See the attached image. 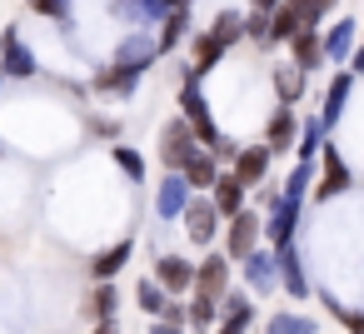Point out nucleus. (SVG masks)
I'll return each mask as SVG.
<instances>
[{"instance_id": "obj_1", "label": "nucleus", "mask_w": 364, "mask_h": 334, "mask_svg": "<svg viewBox=\"0 0 364 334\" xmlns=\"http://www.w3.org/2000/svg\"><path fill=\"white\" fill-rule=\"evenodd\" d=\"M180 115L190 120V130L200 135V145H205V150L225 135V130L215 125V110H210V100H205V80L195 75V65H185V70H180Z\"/></svg>"}, {"instance_id": "obj_2", "label": "nucleus", "mask_w": 364, "mask_h": 334, "mask_svg": "<svg viewBox=\"0 0 364 334\" xmlns=\"http://www.w3.org/2000/svg\"><path fill=\"white\" fill-rule=\"evenodd\" d=\"M195 150H205V145H200V135L190 130V120H185V115H170V120L160 125V140H155L160 170H185Z\"/></svg>"}, {"instance_id": "obj_3", "label": "nucleus", "mask_w": 364, "mask_h": 334, "mask_svg": "<svg viewBox=\"0 0 364 334\" xmlns=\"http://www.w3.org/2000/svg\"><path fill=\"white\" fill-rule=\"evenodd\" d=\"M140 80H145L140 70H130V65H120V60H105V65H95V70H90V95H95V100L120 105V100H135Z\"/></svg>"}, {"instance_id": "obj_4", "label": "nucleus", "mask_w": 364, "mask_h": 334, "mask_svg": "<svg viewBox=\"0 0 364 334\" xmlns=\"http://www.w3.org/2000/svg\"><path fill=\"white\" fill-rule=\"evenodd\" d=\"M180 225H185V239H190L195 249H210V244L220 239V230H225V215L215 210V200H210V195H190V205H185Z\"/></svg>"}, {"instance_id": "obj_5", "label": "nucleus", "mask_w": 364, "mask_h": 334, "mask_svg": "<svg viewBox=\"0 0 364 334\" xmlns=\"http://www.w3.org/2000/svg\"><path fill=\"white\" fill-rule=\"evenodd\" d=\"M0 75H6V80H36L41 75V55L26 45L21 26L0 31Z\"/></svg>"}, {"instance_id": "obj_6", "label": "nucleus", "mask_w": 364, "mask_h": 334, "mask_svg": "<svg viewBox=\"0 0 364 334\" xmlns=\"http://www.w3.org/2000/svg\"><path fill=\"white\" fill-rule=\"evenodd\" d=\"M354 190V170L344 165V155H339V145H324L319 150V175H314V200L319 205H329V200H339V195H349Z\"/></svg>"}, {"instance_id": "obj_7", "label": "nucleus", "mask_w": 364, "mask_h": 334, "mask_svg": "<svg viewBox=\"0 0 364 334\" xmlns=\"http://www.w3.org/2000/svg\"><path fill=\"white\" fill-rule=\"evenodd\" d=\"M259 244H264V215H259V210H250V205H245L240 215H230V220H225V254H230L235 264H240L245 254H255Z\"/></svg>"}, {"instance_id": "obj_8", "label": "nucleus", "mask_w": 364, "mask_h": 334, "mask_svg": "<svg viewBox=\"0 0 364 334\" xmlns=\"http://www.w3.org/2000/svg\"><path fill=\"white\" fill-rule=\"evenodd\" d=\"M190 180L180 175V170H165L160 180H155V200H150V210H155V220L160 225H170V220H180L185 215V205H190Z\"/></svg>"}, {"instance_id": "obj_9", "label": "nucleus", "mask_w": 364, "mask_h": 334, "mask_svg": "<svg viewBox=\"0 0 364 334\" xmlns=\"http://www.w3.org/2000/svg\"><path fill=\"white\" fill-rule=\"evenodd\" d=\"M299 215H304L299 200L274 195V205H264V244H274V249L294 244V235H299Z\"/></svg>"}, {"instance_id": "obj_10", "label": "nucleus", "mask_w": 364, "mask_h": 334, "mask_svg": "<svg viewBox=\"0 0 364 334\" xmlns=\"http://www.w3.org/2000/svg\"><path fill=\"white\" fill-rule=\"evenodd\" d=\"M240 269H245V289L250 294H274L279 289V254H274V244H259L255 254H245Z\"/></svg>"}, {"instance_id": "obj_11", "label": "nucleus", "mask_w": 364, "mask_h": 334, "mask_svg": "<svg viewBox=\"0 0 364 334\" xmlns=\"http://www.w3.org/2000/svg\"><path fill=\"white\" fill-rule=\"evenodd\" d=\"M230 274H235V259L225 249H205V259L195 264V289L190 294H205V299H220L230 289Z\"/></svg>"}, {"instance_id": "obj_12", "label": "nucleus", "mask_w": 364, "mask_h": 334, "mask_svg": "<svg viewBox=\"0 0 364 334\" xmlns=\"http://www.w3.org/2000/svg\"><path fill=\"white\" fill-rule=\"evenodd\" d=\"M110 60H120V65H130V70L145 75V70L160 60V41H155V31H125Z\"/></svg>"}, {"instance_id": "obj_13", "label": "nucleus", "mask_w": 364, "mask_h": 334, "mask_svg": "<svg viewBox=\"0 0 364 334\" xmlns=\"http://www.w3.org/2000/svg\"><path fill=\"white\" fill-rule=\"evenodd\" d=\"M349 90H354V70L349 65H334V75H329V85H324V95H319V120H324V130H334L339 120H344V105H349Z\"/></svg>"}, {"instance_id": "obj_14", "label": "nucleus", "mask_w": 364, "mask_h": 334, "mask_svg": "<svg viewBox=\"0 0 364 334\" xmlns=\"http://www.w3.org/2000/svg\"><path fill=\"white\" fill-rule=\"evenodd\" d=\"M324 36V65L334 70V65H349V55H354V45H359V21L354 16H339V21H329V31H319Z\"/></svg>"}, {"instance_id": "obj_15", "label": "nucleus", "mask_w": 364, "mask_h": 334, "mask_svg": "<svg viewBox=\"0 0 364 334\" xmlns=\"http://www.w3.org/2000/svg\"><path fill=\"white\" fill-rule=\"evenodd\" d=\"M264 145H269V155H289V150L299 145V115H294V105H274V110H269V120H264Z\"/></svg>"}, {"instance_id": "obj_16", "label": "nucleus", "mask_w": 364, "mask_h": 334, "mask_svg": "<svg viewBox=\"0 0 364 334\" xmlns=\"http://www.w3.org/2000/svg\"><path fill=\"white\" fill-rule=\"evenodd\" d=\"M269 165H274V155H269V145L264 140H250V145H240V155H235V175L250 185V190H259L264 180H269Z\"/></svg>"}, {"instance_id": "obj_17", "label": "nucleus", "mask_w": 364, "mask_h": 334, "mask_svg": "<svg viewBox=\"0 0 364 334\" xmlns=\"http://www.w3.org/2000/svg\"><path fill=\"white\" fill-rule=\"evenodd\" d=\"M150 274L165 284V294H180V299H185V294L195 289V259H185V254H160Z\"/></svg>"}, {"instance_id": "obj_18", "label": "nucleus", "mask_w": 364, "mask_h": 334, "mask_svg": "<svg viewBox=\"0 0 364 334\" xmlns=\"http://www.w3.org/2000/svg\"><path fill=\"white\" fill-rule=\"evenodd\" d=\"M190 31H195V21H190V6H170V11H165V21L155 26V41H160V55H170V50H180V45L190 41Z\"/></svg>"}, {"instance_id": "obj_19", "label": "nucleus", "mask_w": 364, "mask_h": 334, "mask_svg": "<svg viewBox=\"0 0 364 334\" xmlns=\"http://www.w3.org/2000/svg\"><path fill=\"white\" fill-rule=\"evenodd\" d=\"M210 200H215V210L230 220V215H240V210H245V200H250V185H245L235 170H220V180L210 185Z\"/></svg>"}, {"instance_id": "obj_20", "label": "nucleus", "mask_w": 364, "mask_h": 334, "mask_svg": "<svg viewBox=\"0 0 364 334\" xmlns=\"http://www.w3.org/2000/svg\"><path fill=\"white\" fill-rule=\"evenodd\" d=\"M185 45H190V65H195V75H200V80H205L210 70H220V60L230 55L210 31H190V41H185Z\"/></svg>"}, {"instance_id": "obj_21", "label": "nucleus", "mask_w": 364, "mask_h": 334, "mask_svg": "<svg viewBox=\"0 0 364 334\" xmlns=\"http://www.w3.org/2000/svg\"><path fill=\"white\" fill-rule=\"evenodd\" d=\"M135 259V244L130 239H115V244H105L95 259H85V269H90V279H120V269Z\"/></svg>"}, {"instance_id": "obj_22", "label": "nucleus", "mask_w": 364, "mask_h": 334, "mask_svg": "<svg viewBox=\"0 0 364 334\" xmlns=\"http://www.w3.org/2000/svg\"><path fill=\"white\" fill-rule=\"evenodd\" d=\"M85 319H120V284L115 279H95L85 294Z\"/></svg>"}, {"instance_id": "obj_23", "label": "nucleus", "mask_w": 364, "mask_h": 334, "mask_svg": "<svg viewBox=\"0 0 364 334\" xmlns=\"http://www.w3.org/2000/svg\"><path fill=\"white\" fill-rule=\"evenodd\" d=\"M289 60H294L304 75L324 70V36H319V31H299V36L289 41Z\"/></svg>"}, {"instance_id": "obj_24", "label": "nucleus", "mask_w": 364, "mask_h": 334, "mask_svg": "<svg viewBox=\"0 0 364 334\" xmlns=\"http://www.w3.org/2000/svg\"><path fill=\"white\" fill-rule=\"evenodd\" d=\"M274 254H279V284H284V294H289V299H304V294H309V279H304L299 249L284 244V249H274Z\"/></svg>"}, {"instance_id": "obj_25", "label": "nucleus", "mask_w": 364, "mask_h": 334, "mask_svg": "<svg viewBox=\"0 0 364 334\" xmlns=\"http://www.w3.org/2000/svg\"><path fill=\"white\" fill-rule=\"evenodd\" d=\"M220 170H225V165H220L210 150H195V155H190V165H185L180 175L190 180V190H195V195H210V185L220 180Z\"/></svg>"}, {"instance_id": "obj_26", "label": "nucleus", "mask_w": 364, "mask_h": 334, "mask_svg": "<svg viewBox=\"0 0 364 334\" xmlns=\"http://www.w3.org/2000/svg\"><path fill=\"white\" fill-rule=\"evenodd\" d=\"M304 70L294 65V60H284L279 70H274V105H299L304 100Z\"/></svg>"}, {"instance_id": "obj_27", "label": "nucleus", "mask_w": 364, "mask_h": 334, "mask_svg": "<svg viewBox=\"0 0 364 334\" xmlns=\"http://www.w3.org/2000/svg\"><path fill=\"white\" fill-rule=\"evenodd\" d=\"M314 175H319V160H294L289 165V175H284V185H279V195L284 200H309V190H314Z\"/></svg>"}, {"instance_id": "obj_28", "label": "nucleus", "mask_w": 364, "mask_h": 334, "mask_svg": "<svg viewBox=\"0 0 364 334\" xmlns=\"http://www.w3.org/2000/svg\"><path fill=\"white\" fill-rule=\"evenodd\" d=\"M304 31V21H299V11L289 6V0H279V6L269 11V45H289L294 36Z\"/></svg>"}, {"instance_id": "obj_29", "label": "nucleus", "mask_w": 364, "mask_h": 334, "mask_svg": "<svg viewBox=\"0 0 364 334\" xmlns=\"http://www.w3.org/2000/svg\"><path fill=\"white\" fill-rule=\"evenodd\" d=\"M329 145V130L319 115H304L299 120V145H294V160H319V150Z\"/></svg>"}, {"instance_id": "obj_30", "label": "nucleus", "mask_w": 364, "mask_h": 334, "mask_svg": "<svg viewBox=\"0 0 364 334\" xmlns=\"http://www.w3.org/2000/svg\"><path fill=\"white\" fill-rule=\"evenodd\" d=\"M264 334H319V319H309L299 309H274L264 319Z\"/></svg>"}, {"instance_id": "obj_31", "label": "nucleus", "mask_w": 364, "mask_h": 334, "mask_svg": "<svg viewBox=\"0 0 364 334\" xmlns=\"http://www.w3.org/2000/svg\"><path fill=\"white\" fill-rule=\"evenodd\" d=\"M210 36H215L225 50L245 45V11H220V16L210 21Z\"/></svg>"}, {"instance_id": "obj_32", "label": "nucleus", "mask_w": 364, "mask_h": 334, "mask_svg": "<svg viewBox=\"0 0 364 334\" xmlns=\"http://www.w3.org/2000/svg\"><path fill=\"white\" fill-rule=\"evenodd\" d=\"M110 160H115V170L125 175V185H145V155L135 150V145H110Z\"/></svg>"}, {"instance_id": "obj_33", "label": "nucleus", "mask_w": 364, "mask_h": 334, "mask_svg": "<svg viewBox=\"0 0 364 334\" xmlns=\"http://www.w3.org/2000/svg\"><path fill=\"white\" fill-rule=\"evenodd\" d=\"M135 304H140L150 319H160V314H165V304H170V294H165V284H160L155 274H145V279L135 284Z\"/></svg>"}, {"instance_id": "obj_34", "label": "nucleus", "mask_w": 364, "mask_h": 334, "mask_svg": "<svg viewBox=\"0 0 364 334\" xmlns=\"http://www.w3.org/2000/svg\"><path fill=\"white\" fill-rule=\"evenodd\" d=\"M215 324H220V299L190 294V334H215Z\"/></svg>"}, {"instance_id": "obj_35", "label": "nucleus", "mask_w": 364, "mask_h": 334, "mask_svg": "<svg viewBox=\"0 0 364 334\" xmlns=\"http://www.w3.org/2000/svg\"><path fill=\"white\" fill-rule=\"evenodd\" d=\"M289 6L299 11V21H304V31H324V21L339 11V0H289Z\"/></svg>"}, {"instance_id": "obj_36", "label": "nucleus", "mask_w": 364, "mask_h": 334, "mask_svg": "<svg viewBox=\"0 0 364 334\" xmlns=\"http://www.w3.org/2000/svg\"><path fill=\"white\" fill-rule=\"evenodd\" d=\"M319 299H324V309H329L349 334H364V309H349V304H344V299H334V294H319Z\"/></svg>"}, {"instance_id": "obj_37", "label": "nucleus", "mask_w": 364, "mask_h": 334, "mask_svg": "<svg viewBox=\"0 0 364 334\" xmlns=\"http://www.w3.org/2000/svg\"><path fill=\"white\" fill-rule=\"evenodd\" d=\"M255 319H259V309H255V304H245V309H235V314H220L215 334H250V329H255Z\"/></svg>"}, {"instance_id": "obj_38", "label": "nucleus", "mask_w": 364, "mask_h": 334, "mask_svg": "<svg viewBox=\"0 0 364 334\" xmlns=\"http://www.w3.org/2000/svg\"><path fill=\"white\" fill-rule=\"evenodd\" d=\"M70 6H75V0H31V11L55 21V26H70Z\"/></svg>"}, {"instance_id": "obj_39", "label": "nucleus", "mask_w": 364, "mask_h": 334, "mask_svg": "<svg viewBox=\"0 0 364 334\" xmlns=\"http://www.w3.org/2000/svg\"><path fill=\"white\" fill-rule=\"evenodd\" d=\"M245 41L269 45V11H245Z\"/></svg>"}, {"instance_id": "obj_40", "label": "nucleus", "mask_w": 364, "mask_h": 334, "mask_svg": "<svg viewBox=\"0 0 364 334\" xmlns=\"http://www.w3.org/2000/svg\"><path fill=\"white\" fill-rule=\"evenodd\" d=\"M150 334H190V324H165V319H150Z\"/></svg>"}, {"instance_id": "obj_41", "label": "nucleus", "mask_w": 364, "mask_h": 334, "mask_svg": "<svg viewBox=\"0 0 364 334\" xmlns=\"http://www.w3.org/2000/svg\"><path fill=\"white\" fill-rule=\"evenodd\" d=\"M349 70H354V80H359V75H364V41H359V45H354V55H349Z\"/></svg>"}, {"instance_id": "obj_42", "label": "nucleus", "mask_w": 364, "mask_h": 334, "mask_svg": "<svg viewBox=\"0 0 364 334\" xmlns=\"http://www.w3.org/2000/svg\"><path fill=\"white\" fill-rule=\"evenodd\" d=\"M90 334H120V319H95Z\"/></svg>"}, {"instance_id": "obj_43", "label": "nucleus", "mask_w": 364, "mask_h": 334, "mask_svg": "<svg viewBox=\"0 0 364 334\" xmlns=\"http://www.w3.org/2000/svg\"><path fill=\"white\" fill-rule=\"evenodd\" d=\"M279 0H245V11H274Z\"/></svg>"}, {"instance_id": "obj_44", "label": "nucleus", "mask_w": 364, "mask_h": 334, "mask_svg": "<svg viewBox=\"0 0 364 334\" xmlns=\"http://www.w3.org/2000/svg\"><path fill=\"white\" fill-rule=\"evenodd\" d=\"M0 150H6V140H0Z\"/></svg>"}, {"instance_id": "obj_45", "label": "nucleus", "mask_w": 364, "mask_h": 334, "mask_svg": "<svg viewBox=\"0 0 364 334\" xmlns=\"http://www.w3.org/2000/svg\"><path fill=\"white\" fill-rule=\"evenodd\" d=\"M0 85H6V75H0Z\"/></svg>"}]
</instances>
